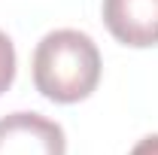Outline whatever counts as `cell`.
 Masks as SVG:
<instances>
[{"mask_svg": "<svg viewBox=\"0 0 158 155\" xmlns=\"http://www.w3.org/2000/svg\"><path fill=\"white\" fill-rule=\"evenodd\" d=\"M98 43L76 27L49 31L34 49V85L52 103H79L100 82Z\"/></svg>", "mask_w": 158, "mask_h": 155, "instance_id": "obj_1", "label": "cell"}, {"mask_svg": "<svg viewBox=\"0 0 158 155\" xmlns=\"http://www.w3.org/2000/svg\"><path fill=\"white\" fill-rule=\"evenodd\" d=\"M0 155H67L64 128L40 113H9L0 119Z\"/></svg>", "mask_w": 158, "mask_h": 155, "instance_id": "obj_2", "label": "cell"}, {"mask_svg": "<svg viewBox=\"0 0 158 155\" xmlns=\"http://www.w3.org/2000/svg\"><path fill=\"white\" fill-rule=\"evenodd\" d=\"M103 24L131 49L158 46V0H103Z\"/></svg>", "mask_w": 158, "mask_h": 155, "instance_id": "obj_3", "label": "cell"}, {"mask_svg": "<svg viewBox=\"0 0 158 155\" xmlns=\"http://www.w3.org/2000/svg\"><path fill=\"white\" fill-rule=\"evenodd\" d=\"M12 82H15V46L0 31V94L9 91Z\"/></svg>", "mask_w": 158, "mask_h": 155, "instance_id": "obj_4", "label": "cell"}, {"mask_svg": "<svg viewBox=\"0 0 158 155\" xmlns=\"http://www.w3.org/2000/svg\"><path fill=\"white\" fill-rule=\"evenodd\" d=\"M128 155H158V134L143 137V140H140V143H137Z\"/></svg>", "mask_w": 158, "mask_h": 155, "instance_id": "obj_5", "label": "cell"}]
</instances>
